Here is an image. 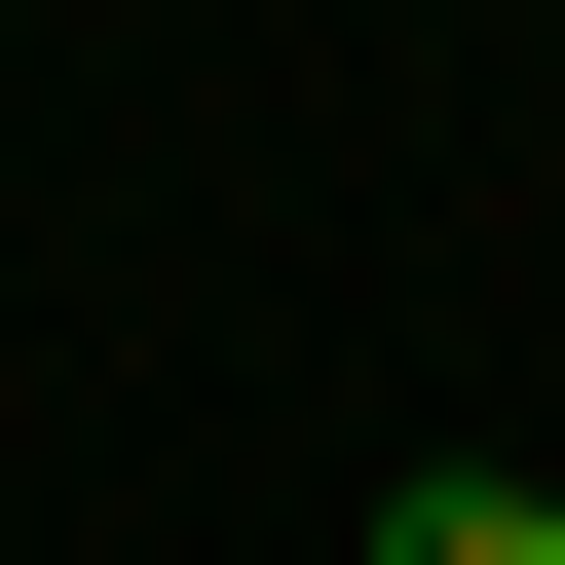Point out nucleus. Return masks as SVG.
Here are the masks:
<instances>
[{"instance_id":"f257e3e1","label":"nucleus","mask_w":565,"mask_h":565,"mask_svg":"<svg viewBox=\"0 0 565 565\" xmlns=\"http://www.w3.org/2000/svg\"><path fill=\"white\" fill-rule=\"evenodd\" d=\"M377 565H565V490H490V452H452V490H377Z\"/></svg>"}]
</instances>
